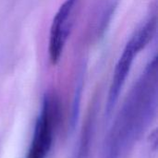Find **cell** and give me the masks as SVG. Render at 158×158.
I'll use <instances>...</instances> for the list:
<instances>
[{"label":"cell","instance_id":"obj_1","mask_svg":"<svg viewBox=\"0 0 158 158\" xmlns=\"http://www.w3.org/2000/svg\"><path fill=\"white\" fill-rule=\"evenodd\" d=\"M157 57L145 66L125 100L104 144L102 158H123L156 117L158 102Z\"/></svg>","mask_w":158,"mask_h":158},{"label":"cell","instance_id":"obj_2","mask_svg":"<svg viewBox=\"0 0 158 158\" xmlns=\"http://www.w3.org/2000/svg\"><path fill=\"white\" fill-rule=\"evenodd\" d=\"M156 31V16L154 14L146 19L132 33L130 40L127 42L120 57L118 58L113 77L111 80L106 106V118H109L117 103L120 93L126 83L127 78L130 75L135 58L143 50Z\"/></svg>","mask_w":158,"mask_h":158},{"label":"cell","instance_id":"obj_3","mask_svg":"<svg viewBox=\"0 0 158 158\" xmlns=\"http://www.w3.org/2000/svg\"><path fill=\"white\" fill-rule=\"evenodd\" d=\"M59 117V102L52 94H46L35 121L32 140L26 158H46L53 145L55 130Z\"/></svg>","mask_w":158,"mask_h":158},{"label":"cell","instance_id":"obj_4","mask_svg":"<svg viewBox=\"0 0 158 158\" xmlns=\"http://www.w3.org/2000/svg\"><path fill=\"white\" fill-rule=\"evenodd\" d=\"M78 2L79 0H65L53 18L49 32L48 54L49 60L54 66L59 62L63 55L71 31Z\"/></svg>","mask_w":158,"mask_h":158},{"label":"cell","instance_id":"obj_5","mask_svg":"<svg viewBox=\"0 0 158 158\" xmlns=\"http://www.w3.org/2000/svg\"><path fill=\"white\" fill-rule=\"evenodd\" d=\"M120 0H101L96 11L94 13V21H93V37L95 40H99L104 37L106 32L109 25L112 21V19L115 15V12L118 6Z\"/></svg>","mask_w":158,"mask_h":158},{"label":"cell","instance_id":"obj_6","mask_svg":"<svg viewBox=\"0 0 158 158\" xmlns=\"http://www.w3.org/2000/svg\"><path fill=\"white\" fill-rule=\"evenodd\" d=\"M96 123V106H93L91 108L86 121L81 130L78 146L72 158H90L91 149L93 145L94 136L95 132Z\"/></svg>","mask_w":158,"mask_h":158},{"label":"cell","instance_id":"obj_7","mask_svg":"<svg viewBox=\"0 0 158 158\" xmlns=\"http://www.w3.org/2000/svg\"><path fill=\"white\" fill-rule=\"evenodd\" d=\"M83 86H84V68H81L77 77L76 85L74 89V94H73V100H72V105H71V112H70V118H69V131L71 133L75 131L77 123L79 121V118L81 114Z\"/></svg>","mask_w":158,"mask_h":158}]
</instances>
